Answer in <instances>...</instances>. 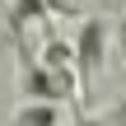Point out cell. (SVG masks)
I'll use <instances>...</instances> for the list:
<instances>
[{
	"instance_id": "6da1fadb",
	"label": "cell",
	"mask_w": 126,
	"mask_h": 126,
	"mask_svg": "<svg viewBox=\"0 0 126 126\" xmlns=\"http://www.w3.org/2000/svg\"><path fill=\"white\" fill-rule=\"evenodd\" d=\"M19 89H23L33 103H56V98L65 94V89L56 84V75H51L47 65H37L28 51H23V75H19Z\"/></svg>"
},
{
	"instance_id": "7a4b0ae2",
	"label": "cell",
	"mask_w": 126,
	"mask_h": 126,
	"mask_svg": "<svg viewBox=\"0 0 126 126\" xmlns=\"http://www.w3.org/2000/svg\"><path fill=\"white\" fill-rule=\"evenodd\" d=\"M103 37H108V23L103 19H89L79 28V42H75V61H79V79L103 61Z\"/></svg>"
},
{
	"instance_id": "3957f363",
	"label": "cell",
	"mask_w": 126,
	"mask_h": 126,
	"mask_svg": "<svg viewBox=\"0 0 126 126\" xmlns=\"http://www.w3.org/2000/svg\"><path fill=\"white\" fill-rule=\"evenodd\" d=\"M56 122H61L56 103H23L14 112V126H56Z\"/></svg>"
},
{
	"instance_id": "277c9868",
	"label": "cell",
	"mask_w": 126,
	"mask_h": 126,
	"mask_svg": "<svg viewBox=\"0 0 126 126\" xmlns=\"http://www.w3.org/2000/svg\"><path fill=\"white\" fill-rule=\"evenodd\" d=\"M42 5H47V14H61V19H79L89 9V0H42Z\"/></svg>"
},
{
	"instance_id": "5b68a950",
	"label": "cell",
	"mask_w": 126,
	"mask_h": 126,
	"mask_svg": "<svg viewBox=\"0 0 126 126\" xmlns=\"http://www.w3.org/2000/svg\"><path fill=\"white\" fill-rule=\"evenodd\" d=\"M79 126H98V122H89V117H84V122H79Z\"/></svg>"
},
{
	"instance_id": "8992f818",
	"label": "cell",
	"mask_w": 126,
	"mask_h": 126,
	"mask_svg": "<svg viewBox=\"0 0 126 126\" xmlns=\"http://www.w3.org/2000/svg\"><path fill=\"white\" fill-rule=\"evenodd\" d=\"M122 47H126V23H122Z\"/></svg>"
}]
</instances>
